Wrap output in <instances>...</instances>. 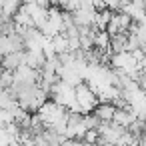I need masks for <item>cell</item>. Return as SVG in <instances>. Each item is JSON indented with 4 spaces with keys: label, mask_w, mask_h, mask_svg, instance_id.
Here are the masks:
<instances>
[{
    "label": "cell",
    "mask_w": 146,
    "mask_h": 146,
    "mask_svg": "<svg viewBox=\"0 0 146 146\" xmlns=\"http://www.w3.org/2000/svg\"><path fill=\"white\" fill-rule=\"evenodd\" d=\"M74 94H76V104L80 106V110L86 114V112H92L94 106L98 104L96 102V94L92 90V86H88L86 82H80L74 86Z\"/></svg>",
    "instance_id": "1"
},
{
    "label": "cell",
    "mask_w": 146,
    "mask_h": 146,
    "mask_svg": "<svg viewBox=\"0 0 146 146\" xmlns=\"http://www.w3.org/2000/svg\"><path fill=\"white\" fill-rule=\"evenodd\" d=\"M24 62H26V50L6 54V56L2 58V62H0V66H2L4 70H8V72H16Z\"/></svg>",
    "instance_id": "2"
},
{
    "label": "cell",
    "mask_w": 146,
    "mask_h": 146,
    "mask_svg": "<svg viewBox=\"0 0 146 146\" xmlns=\"http://www.w3.org/2000/svg\"><path fill=\"white\" fill-rule=\"evenodd\" d=\"M114 112H116V106L112 102H98L92 110V114L100 120V122H112L114 118Z\"/></svg>",
    "instance_id": "3"
},
{
    "label": "cell",
    "mask_w": 146,
    "mask_h": 146,
    "mask_svg": "<svg viewBox=\"0 0 146 146\" xmlns=\"http://www.w3.org/2000/svg\"><path fill=\"white\" fill-rule=\"evenodd\" d=\"M62 146H92V144H88L84 140H66Z\"/></svg>",
    "instance_id": "4"
},
{
    "label": "cell",
    "mask_w": 146,
    "mask_h": 146,
    "mask_svg": "<svg viewBox=\"0 0 146 146\" xmlns=\"http://www.w3.org/2000/svg\"><path fill=\"white\" fill-rule=\"evenodd\" d=\"M0 20H2V10H0Z\"/></svg>",
    "instance_id": "5"
}]
</instances>
